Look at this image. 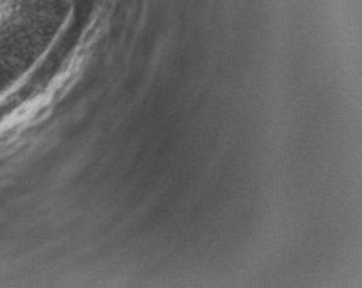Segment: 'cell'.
<instances>
[{
    "instance_id": "cell-1",
    "label": "cell",
    "mask_w": 362,
    "mask_h": 288,
    "mask_svg": "<svg viewBox=\"0 0 362 288\" xmlns=\"http://www.w3.org/2000/svg\"><path fill=\"white\" fill-rule=\"evenodd\" d=\"M48 102H50V96L40 95L36 96V98L30 100V102L23 103L21 107L16 108L14 112H11V114L0 122V136L7 134V132L14 129H19V127L24 126V124L30 122L35 115L40 114V110H42Z\"/></svg>"
}]
</instances>
